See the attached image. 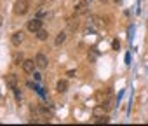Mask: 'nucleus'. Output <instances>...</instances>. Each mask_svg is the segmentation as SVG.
<instances>
[{
    "instance_id": "f257e3e1",
    "label": "nucleus",
    "mask_w": 148,
    "mask_h": 126,
    "mask_svg": "<svg viewBox=\"0 0 148 126\" xmlns=\"http://www.w3.org/2000/svg\"><path fill=\"white\" fill-rule=\"evenodd\" d=\"M30 9V0H18L14 4V14L18 16H25Z\"/></svg>"
},
{
    "instance_id": "f03ea898",
    "label": "nucleus",
    "mask_w": 148,
    "mask_h": 126,
    "mask_svg": "<svg viewBox=\"0 0 148 126\" xmlns=\"http://www.w3.org/2000/svg\"><path fill=\"white\" fill-rule=\"evenodd\" d=\"M87 12V2L86 0H77L75 6H73V14L75 16H82Z\"/></svg>"
},
{
    "instance_id": "7ed1b4c3",
    "label": "nucleus",
    "mask_w": 148,
    "mask_h": 126,
    "mask_svg": "<svg viewBox=\"0 0 148 126\" xmlns=\"http://www.w3.org/2000/svg\"><path fill=\"white\" fill-rule=\"evenodd\" d=\"M26 28H28L32 33H37V32L42 28V19H40V18H33V19H30L28 25H26Z\"/></svg>"
},
{
    "instance_id": "20e7f679",
    "label": "nucleus",
    "mask_w": 148,
    "mask_h": 126,
    "mask_svg": "<svg viewBox=\"0 0 148 126\" xmlns=\"http://www.w3.org/2000/svg\"><path fill=\"white\" fill-rule=\"evenodd\" d=\"M35 63H37V67L38 69H47V65H49V60H47V56L44 54V53H37V56H35Z\"/></svg>"
},
{
    "instance_id": "39448f33",
    "label": "nucleus",
    "mask_w": 148,
    "mask_h": 126,
    "mask_svg": "<svg viewBox=\"0 0 148 126\" xmlns=\"http://www.w3.org/2000/svg\"><path fill=\"white\" fill-rule=\"evenodd\" d=\"M21 67H23V72H25V74H33L35 69H37V63H35L33 60H25V61L21 63Z\"/></svg>"
},
{
    "instance_id": "423d86ee",
    "label": "nucleus",
    "mask_w": 148,
    "mask_h": 126,
    "mask_svg": "<svg viewBox=\"0 0 148 126\" xmlns=\"http://www.w3.org/2000/svg\"><path fill=\"white\" fill-rule=\"evenodd\" d=\"M23 40H25V33H23L21 30H19V32H14V33L11 35V42H12V46H16V47H18Z\"/></svg>"
},
{
    "instance_id": "0eeeda50",
    "label": "nucleus",
    "mask_w": 148,
    "mask_h": 126,
    "mask_svg": "<svg viewBox=\"0 0 148 126\" xmlns=\"http://www.w3.org/2000/svg\"><path fill=\"white\" fill-rule=\"evenodd\" d=\"M5 84H7L11 89H16V88H18V77H16L14 74L5 75Z\"/></svg>"
},
{
    "instance_id": "6e6552de",
    "label": "nucleus",
    "mask_w": 148,
    "mask_h": 126,
    "mask_svg": "<svg viewBox=\"0 0 148 126\" xmlns=\"http://www.w3.org/2000/svg\"><path fill=\"white\" fill-rule=\"evenodd\" d=\"M113 107H115V98L108 95V98H106V100L103 102V110L110 112V110H113Z\"/></svg>"
},
{
    "instance_id": "1a4fd4ad",
    "label": "nucleus",
    "mask_w": 148,
    "mask_h": 126,
    "mask_svg": "<svg viewBox=\"0 0 148 126\" xmlns=\"http://www.w3.org/2000/svg\"><path fill=\"white\" fill-rule=\"evenodd\" d=\"M66 23H68V30H70V32H75V30H79V26H80V23H79L77 16H75V18H70Z\"/></svg>"
},
{
    "instance_id": "9d476101",
    "label": "nucleus",
    "mask_w": 148,
    "mask_h": 126,
    "mask_svg": "<svg viewBox=\"0 0 148 126\" xmlns=\"http://www.w3.org/2000/svg\"><path fill=\"white\" fill-rule=\"evenodd\" d=\"M66 89H68V81H64V79L58 81V84H56V91H58V93H66Z\"/></svg>"
},
{
    "instance_id": "9b49d317",
    "label": "nucleus",
    "mask_w": 148,
    "mask_h": 126,
    "mask_svg": "<svg viewBox=\"0 0 148 126\" xmlns=\"http://www.w3.org/2000/svg\"><path fill=\"white\" fill-rule=\"evenodd\" d=\"M47 37H49V33H47V30H44V28H40V30L37 32V39H38V40H47Z\"/></svg>"
},
{
    "instance_id": "f8f14e48",
    "label": "nucleus",
    "mask_w": 148,
    "mask_h": 126,
    "mask_svg": "<svg viewBox=\"0 0 148 126\" xmlns=\"http://www.w3.org/2000/svg\"><path fill=\"white\" fill-rule=\"evenodd\" d=\"M64 40H66V33H64V32H59L58 37H56V42H54V44H56V46H61Z\"/></svg>"
},
{
    "instance_id": "ddd939ff",
    "label": "nucleus",
    "mask_w": 148,
    "mask_h": 126,
    "mask_svg": "<svg viewBox=\"0 0 148 126\" xmlns=\"http://www.w3.org/2000/svg\"><path fill=\"white\" fill-rule=\"evenodd\" d=\"M38 112H40V114H42L44 117H51V112H49V110H47L45 107H38Z\"/></svg>"
},
{
    "instance_id": "4468645a",
    "label": "nucleus",
    "mask_w": 148,
    "mask_h": 126,
    "mask_svg": "<svg viewBox=\"0 0 148 126\" xmlns=\"http://www.w3.org/2000/svg\"><path fill=\"white\" fill-rule=\"evenodd\" d=\"M110 119H108V116H101V117H96L94 119V123H108Z\"/></svg>"
},
{
    "instance_id": "2eb2a0df",
    "label": "nucleus",
    "mask_w": 148,
    "mask_h": 126,
    "mask_svg": "<svg viewBox=\"0 0 148 126\" xmlns=\"http://www.w3.org/2000/svg\"><path fill=\"white\" fill-rule=\"evenodd\" d=\"M112 47H113V49H115V51H117V49H119V47H120V40H119V39H115V40H113V42H112Z\"/></svg>"
},
{
    "instance_id": "dca6fc26",
    "label": "nucleus",
    "mask_w": 148,
    "mask_h": 126,
    "mask_svg": "<svg viewBox=\"0 0 148 126\" xmlns=\"http://www.w3.org/2000/svg\"><path fill=\"white\" fill-rule=\"evenodd\" d=\"M14 61H16V65H21V63H23V60H21V54H19V56H14Z\"/></svg>"
},
{
    "instance_id": "f3484780",
    "label": "nucleus",
    "mask_w": 148,
    "mask_h": 126,
    "mask_svg": "<svg viewBox=\"0 0 148 126\" xmlns=\"http://www.w3.org/2000/svg\"><path fill=\"white\" fill-rule=\"evenodd\" d=\"M101 112H103V109H101V107H96V109H94V114H96V116H99Z\"/></svg>"
},
{
    "instance_id": "a211bd4d",
    "label": "nucleus",
    "mask_w": 148,
    "mask_h": 126,
    "mask_svg": "<svg viewBox=\"0 0 148 126\" xmlns=\"http://www.w3.org/2000/svg\"><path fill=\"white\" fill-rule=\"evenodd\" d=\"M96 56H98V54H96V51H92V53L89 54V58H91V60H96Z\"/></svg>"
},
{
    "instance_id": "6ab92c4d",
    "label": "nucleus",
    "mask_w": 148,
    "mask_h": 126,
    "mask_svg": "<svg viewBox=\"0 0 148 126\" xmlns=\"http://www.w3.org/2000/svg\"><path fill=\"white\" fill-rule=\"evenodd\" d=\"M2 21H4V18H2V16H0V26H2Z\"/></svg>"
},
{
    "instance_id": "aec40b11",
    "label": "nucleus",
    "mask_w": 148,
    "mask_h": 126,
    "mask_svg": "<svg viewBox=\"0 0 148 126\" xmlns=\"http://www.w3.org/2000/svg\"><path fill=\"white\" fill-rule=\"evenodd\" d=\"M113 2H117V4H119V2H120V0H113Z\"/></svg>"
}]
</instances>
